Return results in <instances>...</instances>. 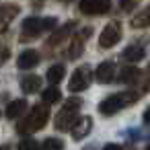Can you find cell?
I'll return each mask as SVG.
<instances>
[{"mask_svg":"<svg viewBox=\"0 0 150 150\" xmlns=\"http://www.w3.org/2000/svg\"><path fill=\"white\" fill-rule=\"evenodd\" d=\"M88 33H91V27H88V29H84L82 33H78V35L72 39L70 50H68V58H70V60H76V58H80V56H82V52H84V39L88 37Z\"/></svg>","mask_w":150,"mask_h":150,"instance_id":"obj_9","label":"cell"},{"mask_svg":"<svg viewBox=\"0 0 150 150\" xmlns=\"http://www.w3.org/2000/svg\"><path fill=\"white\" fill-rule=\"evenodd\" d=\"M121 4H123L125 11H129V8H132V0H121Z\"/></svg>","mask_w":150,"mask_h":150,"instance_id":"obj_25","label":"cell"},{"mask_svg":"<svg viewBox=\"0 0 150 150\" xmlns=\"http://www.w3.org/2000/svg\"><path fill=\"white\" fill-rule=\"evenodd\" d=\"M144 56H146V52H144L142 45H129V47H125V52H123V60H125V62H140Z\"/></svg>","mask_w":150,"mask_h":150,"instance_id":"obj_14","label":"cell"},{"mask_svg":"<svg viewBox=\"0 0 150 150\" xmlns=\"http://www.w3.org/2000/svg\"><path fill=\"white\" fill-rule=\"evenodd\" d=\"M144 121H146V123H150V107L144 111Z\"/></svg>","mask_w":150,"mask_h":150,"instance_id":"obj_26","label":"cell"},{"mask_svg":"<svg viewBox=\"0 0 150 150\" xmlns=\"http://www.w3.org/2000/svg\"><path fill=\"white\" fill-rule=\"evenodd\" d=\"M41 150H64V142L60 138H47L41 144Z\"/></svg>","mask_w":150,"mask_h":150,"instance_id":"obj_20","label":"cell"},{"mask_svg":"<svg viewBox=\"0 0 150 150\" xmlns=\"http://www.w3.org/2000/svg\"><path fill=\"white\" fill-rule=\"evenodd\" d=\"M8 56H11L8 47H6V45H0V64H4V62L8 60Z\"/></svg>","mask_w":150,"mask_h":150,"instance_id":"obj_23","label":"cell"},{"mask_svg":"<svg viewBox=\"0 0 150 150\" xmlns=\"http://www.w3.org/2000/svg\"><path fill=\"white\" fill-rule=\"evenodd\" d=\"M111 6V0H82L80 13L82 15H103Z\"/></svg>","mask_w":150,"mask_h":150,"instance_id":"obj_7","label":"cell"},{"mask_svg":"<svg viewBox=\"0 0 150 150\" xmlns=\"http://www.w3.org/2000/svg\"><path fill=\"white\" fill-rule=\"evenodd\" d=\"M60 99H62V93H60V88H58V86H50L47 91H43V101H45V105L58 103Z\"/></svg>","mask_w":150,"mask_h":150,"instance_id":"obj_19","label":"cell"},{"mask_svg":"<svg viewBox=\"0 0 150 150\" xmlns=\"http://www.w3.org/2000/svg\"><path fill=\"white\" fill-rule=\"evenodd\" d=\"M47 119H50V109H47V105L43 103V105H37V107H33L31 109V113H29V117L25 119V123H21L19 125V132H35V129H41L45 123H47Z\"/></svg>","mask_w":150,"mask_h":150,"instance_id":"obj_4","label":"cell"},{"mask_svg":"<svg viewBox=\"0 0 150 150\" xmlns=\"http://www.w3.org/2000/svg\"><path fill=\"white\" fill-rule=\"evenodd\" d=\"M80 105H82V99H76V97L68 99L66 105L62 107V111L56 115V127L58 129H70L72 123L76 121V117H78L76 113H78Z\"/></svg>","mask_w":150,"mask_h":150,"instance_id":"obj_2","label":"cell"},{"mask_svg":"<svg viewBox=\"0 0 150 150\" xmlns=\"http://www.w3.org/2000/svg\"><path fill=\"white\" fill-rule=\"evenodd\" d=\"M70 31H72V25H64L58 33H54V37L50 39V43H60L62 39H66V37H68V33H70Z\"/></svg>","mask_w":150,"mask_h":150,"instance_id":"obj_21","label":"cell"},{"mask_svg":"<svg viewBox=\"0 0 150 150\" xmlns=\"http://www.w3.org/2000/svg\"><path fill=\"white\" fill-rule=\"evenodd\" d=\"M58 25V21L54 17H47V19H37V17H29L25 19L23 23V39H33L37 37L41 31H50Z\"/></svg>","mask_w":150,"mask_h":150,"instance_id":"obj_3","label":"cell"},{"mask_svg":"<svg viewBox=\"0 0 150 150\" xmlns=\"http://www.w3.org/2000/svg\"><path fill=\"white\" fill-rule=\"evenodd\" d=\"M136 101H138V93H134V91L115 93V95H109L107 99H103L99 103V113H103V115H115L117 111L129 107Z\"/></svg>","mask_w":150,"mask_h":150,"instance_id":"obj_1","label":"cell"},{"mask_svg":"<svg viewBox=\"0 0 150 150\" xmlns=\"http://www.w3.org/2000/svg\"><path fill=\"white\" fill-rule=\"evenodd\" d=\"M119 39H121V23H119V21H111V23L101 31V35H99V45L105 47V50H109V47H113Z\"/></svg>","mask_w":150,"mask_h":150,"instance_id":"obj_6","label":"cell"},{"mask_svg":"<svg viewBox=\"0 0 150 150\" xmlns=\"http://www.w3.org/2000/svg\"><path fill=\"white\" fill-rule=\"evenodd\" d=\"M148 25H150V6L140 11L132 21V27H136V29H142V27H148Z\"/></svg>","mask_w":150,"mask_h":150,"instance_id":"obj_17","label":"cell"},{"mask_svg":"<svg viewBox=\"0 0 150 150\" xmlns=\"http://www.w3.org/2000/svg\"><path fill=\"white\" fill-rule=\"evenodd\" d=\"M140 78V70L134 68V66H127V68H121V74H119V82H125V84H132Z\"/></svg>","mask_w":150,"mask_h":150,"instance_id":"obj_16","label":"cell"},{"mask_svg":"<svg viewBox=\"0 0 150 150\" xmlns=\"http://www.w3.org/2000/svg\"><path fill=\"white\" fill-rule=\"evenodd\" d=\"M25 109H27V103H25L23 99H17V101H13V103L6 107V117H8V119H17V117L23 115Z\"/></svg>","mask_w":150,"mask_h":150,"instance_id":"obj_15","label":"cell"},{"mask_svg":"<svg viewBox=\"0 0 150 150\" xmlns=\"http://www.w3.org/2000/svg\"><path fill=\"white\" fill-rule=\"evenodd\" d=\"M64 74H66V68H64L62 64H56V66H52V68L47 70V80H50L52 84H58V82L64 78Z\"/></svg>","mask_w":150,"mask_h":150,"instance_id":"obj_18","label":"cell"},{"mask_svg":"<svg viewBox=\"0 0 150 150\" xmlns=\"http://www.w3.org/2000/svg\"><path fill=\"white\" fill-rule=\"evenodd\" d=\"M17 150H39V144L33 138H25V140H21V144H19Z\"/></svg>","mask_w":150,"mask_h":150,"instance_id":"obj_22","label":"cell"},{"mask_svg":"<svg viewBox=\"0 0 150 150\" xmlns=\"http://www.w3.org/2000/svg\"><path fill=\"white\" fill-rule=\"evenodd\" d=\"M91 129H93V119H91V117H86V115L76 117V121H74V123H72V127H70V132H72V138H74V140H82Z\"/></svg>","mask_w":150,"mask_h":150,"instance_id":"obj_8","label":"cell"},{"mask_svg":"<svg viewBox=\"0 0 150 150\" xmlns=\"http://www.w3.org/2000/svg\"><path fill=\"white\" fill-rule=\"evenodd\" d=\"M103 150H121V146H119V144H107Z\"/></svg>","mask_w":150,"mask_h":150,"instance_id":"obj_24","label":"cell"},{"mask_svg":"<svg viewBox=\"0 0 150 150\" xmlns=\"http://www.w3.org/2000/svg\"><path fill=\"white\" fill-rule=\"evenodd\" d=\"M37 62H39V54H37L35 50H25V52H21L19 60H17V64H19L21 70H29V68H33Z\"/></svg>","mask_w":150,"mask_h":150,"instance_id":"obj_11","label":"cell"},{"mask_svg":"<svg viewBox=\"0 0 150 150\" xmlns=\"http://www.w3.org/2000/svg\"><path fill=\"white\" fill-rule=\"evenodd\" d=\"M95 76H97V80H99V82H103V84L111 82V80H113V76H115V64H113V62H101V64L97 66Z\"/></svg>","mask_w":150,"mask_h":150,"instance_id":"obj_10","label":"cell"},{"mask_svg":"<svg viewBox=\"0 0 150 150\" xmlns=\"http://www.w3.org/2000/svg\"><path fill=\"white\" fill-rule=\"evenodd\" d=\"M91 80H93V72H91V68H88V66H80V68H76V70H74V74H72V78H70L68 88H70L72 93L86 91V88L91 86Z\"/></svg>","mask_w":150,"mask_h":150,"instance_id":"obj_5","label":"cell"},{"mask_svg":"<svg viewBox=\"0 0 150 150\" xmlns=\"http://www.w3.org/2000/svg\"><path fill=\"white\" fill-rule=\"evenodd\" d=\"M17 15H19V8L13 6V4L0 6V31H4V29L13 23V19H15Z\"/></svg>","mask_w":150,"mask_h":150,"instance_id":"obj_12","label":"cell"},{"mask_svg":"<svg viewBox=\"0 0 150 150\" xmlns=\"http://www.w3.org/2000/svg\"><path fill=\"white\" fill-rule=\"evenodd\" d=\"M148 68H150V66H148Z\"/></svg>","mask_w":150,"mask_h":150,"instance_id":"obj_28","label":"cell"},{"mask_svg":"<svg viewBox=\"0 0 150 150\" xmlns=\"http://www.w3.org/2000/svg\"><path fill=\"white\" fill-rule=\"evenodd\" d=\"M39 86H41V78H39V76H35V74L25 76V78L21 80V88H23V93H27V95L37 93V91H39Z\"/></svg>","mask_w":150,"mask_h":150,"instance_id":"obj_13","label":"cell"},{"mask_svg":"<svg viewBox=\"0 0 150 150\" xmlns=\"http://www.w3.org/2000/svg\"><path fill=\"white\" fill-rule=\"evenodd\" d=\"M146 150H150V144H148V146H146Z\"/></svg>","mask_w":150,"mask_h":150,"instance_id":"obj_27","label":"cell"}]
</instances>
